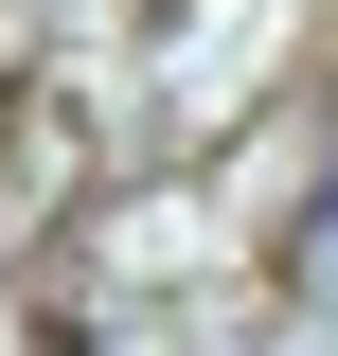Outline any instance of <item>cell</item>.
Wrapping results in <instances>:
<instances>
[]
</instances>
